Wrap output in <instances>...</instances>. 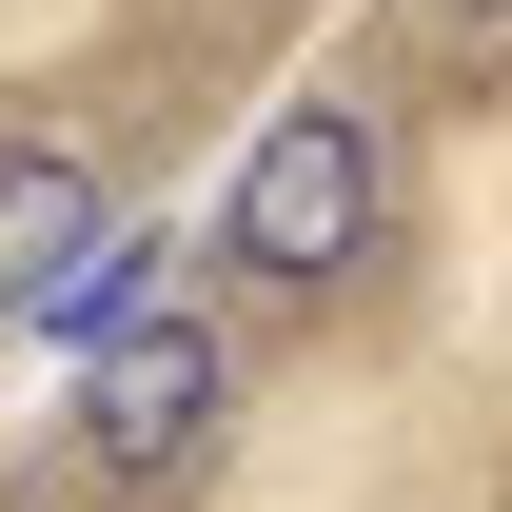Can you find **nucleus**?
I'll use <instances>...</instances> for the list:
<instances>
[{
	"label": "nucleus",
	"mask_w": 512,
	"mask_h": 512,
	"mask_svg": "<svg viewBox=\"0 0 512 512\" xmlns=\"http://www.w3.org/2000/svg\"><path fill=\"white\" fill-rule=\"evenodd\" d=\"M375 237H394V138H375V99H276V119L237 138L217 217H197V256H217L237 296H335Z\"/></svg>",
	"instance_id": "1"
},
{
	"label": "nucleus",
	"mask_w": 512,
	"mask_h": 512,
	"mask_svg": "<svg viewBox=\"0 0 512 512\" xmlns=\"http://www.w3.org/2000/svg\"><path fill=\"white\" fill-rule=\"evenodd\" d=\"M119 316H158V237H138V217H119L99 256H60V276H40V335H60V355H99Z\"/></svg>",
	"instance_id": "4"
},
{
	"label": "nucleus",
	"mask_w": 512,
	"mask_h": 512,
	"mask_svg": "<svg viewBox=\"0 0 512 512\" xmlns=\"http://www.w3.org/2000/svg\"><path fill=\"white\" fill-rule=\"evenodd\" d=\"M217 394H237L217 316H119L99 355H79V453H99V473H197Z\"/></svg>",
	"instance_id": "2"
},
{
	"label": "nucleus",
	"mask_w": 512,
	"mask_h": 512,
	"mask_svg": "<svg viewBox=\"0 0 512 512\" xmlns=\"http://www.w3.org/2000/svg\"><path fill=\"white\" fill-rule=\"evenodd\" d=\"M434 60H512V0H434Z\"/></svg>",
	"instance_id": "5"
},
{
	"label": "nucleus",
	"mask_w": 512,
	"mask_h": 512,
	"mask_svg": "<svg viewBox=\"0 0 512 512\" xmlns=\"http://www.w3.org/2000/svg\"><path fill=\"white\" fill-rule=\"evenodd\" d=\"M99 237H119L99 158H79V138H0V316H40V276L99 256Z\"/></svg>",
	"instance_id": "3"
}]
</instances>
